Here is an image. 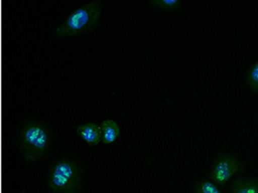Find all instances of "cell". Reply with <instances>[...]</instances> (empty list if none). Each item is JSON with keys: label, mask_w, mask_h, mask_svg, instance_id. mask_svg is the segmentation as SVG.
<instances>
[{"label": "cell", "mask_w": 258, "mask_h": 193, "mask_svg": "<svg viewBox=\"0 0 258 193\" xmlns=\"http://www.w3.org/2000/svg\"><path fill=\"white\" fill-rule=\"evenodd\" d=\"M49 128L38 122H28L22 127L20 144L22 154L28 161L40 159L48 152L50 146Z\"/></svg>", "instance_id": "obj_1"}, {"label": "cell", "mask_w": 258, "mask_h": 193, "mask_svg": "<svg viewBox=\"0 0 258 193\" xmlns=\"http://www.w3.org/2000/svg\"><path fill=\"white\" fill-rule=\"evenodd\" d=\"M82 173L73 160L63 158L55 163L49 172L48 185L55 193H78Z\"/></svg>", "instance_id": "obj_2"}, {"label": "cell", "mask_w": 258, "mask_h": 193, "mask_svg": "<svg viewBox=\"0 0 258 193\" xmlns=\"http://www.w3.org/2000/svg\"><path fill=\"white\" fill-rule=\"evenodd\" d=\"M100 13L99 3L90 2L74 11L55 31L61 36H72L87 31L96 25Z\"/></svg>", "instance_id": "obj_3"}, {"label": "cell", "mask_w": 258, "mask_h": 193, "mask_svg": "<svg viewBox=\"0 0 258 193\" xmlns=\"http://www.w3.org/2000/svg\"><path fill=\"white\" fill-rule=\"evenodd\" d=\"M243 170L244 164L239 158L230 154H222L213 162L210 179L217 185H223Z\"/></svg>", "instance_id": "obj_4"}, {"label": "cell", "mask_w": 258, "mask_h": 193, "mask_svg": "<svg viewBox=\"0 0 258 193\" xmlns=\"http://www.w3.org/2000/svg\"><path fill=\"white\" fill-rule=\"evenodd\" d=\"M78 134L89 144L96 146L102 141V128L95 123H86L78 127Z\"/></svg>", "instance_id": "obj_5"}, {"label": "cell", "mask_w": 258, "mask_h": 193, "mask_svg": "<svg viewBox=\"0 0 258 193\" xmlns=\"http://www.w3.org/2000/svg\"><path fill=\"white\" fill-rule=\"evenodd\" d=\"M229 193H258V179L256 178H237L231 185Z\"/></svg>", "instance_id": "obj_6"}, {"label": "cell", "mask_w": 258, "mask_h": 193, "mask_svg": "<svg viewBox=\"0 0 258 193\" xmlns=\"http://www.w3.org/2000/svg\"><path fill=\"white\" fill-rule=\"evenodd\" d=\"M102 128V141L105 144L114 143L119 134H120V127L112 119H106L101 123Z\"/></svg>", "instance_id": "obj_7"}, {"label": "cell", "mask_w": 258, "mask_h": 193, "mask_svg": "<svg viewBox=\"0 0 258 193\" xmlns=\"http://www.w3.org/2000/svg\"><path fill=\"white\" fill-rule=\"evenodd\" d=\"M195 193H223L217 187V184L213 182L211 179H203L196 184L195 187Z\"/></svg>", "instance_id": "obj_8"}, {"label": "cell", "mask_w": 258, "mask_h": 193, "mask_svg": "<svg viewBox=\"0 0 258 193\" xmlns=\"http://www.w3.org/2000/svg\"><path fill=\"white\" fill-rule=\"evenodd\" d=\"M247 83L251 91L258 93V60L249 69L247 75Z\"/></svg>", "instance_id": "obj_9"}, {"label": "cell", "mask_w": 258, "mask_h": 193, "mask_svg": "<svg viewBox=\"0 0 258 193\" xmlns=\"http://www.w3.org/2000/svg\"><path fill=\"white\" fill-rule=\"evenodd\" d=\"M151 4L161 9H176L180 7L181 2L179 0H152Z\"/></svg>", "instance_id": "obj_10"}, {"label": "cell", "mask_w": 258, "mask_h": 193, "mask_svg": "<svg viewBox=\"0 0 258 193\" xmlns=\"http://www.w3.org/2000/svg\"><path fill=\"white\" fill-rule=\"evenodd\" d=\"M22 193H25V192H22Z\"/></svg>", "instance_id": "obj_11"}]
</instances>
